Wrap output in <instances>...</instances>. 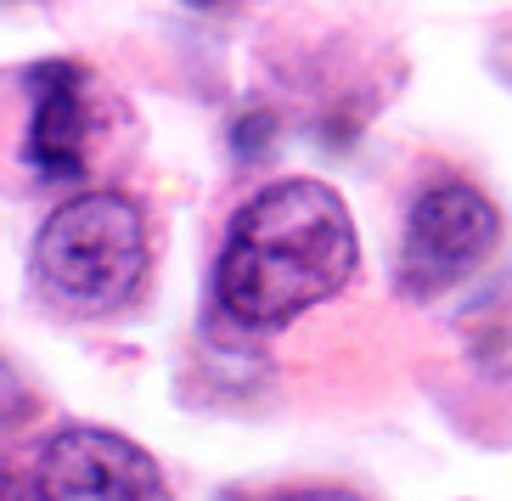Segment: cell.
Returning a JSON list of instances; mask_svg holds the SVG:
<instances>
[{"label":"cell","mask_w":512,"mask_h":501,"mask_svg":"<svg viewBox=\"0 0 512 501\" xmlns=\"http://www.w3.org/2000/svg\"><path fill=\"white\" fill-rule=\"evenodd\" d=\"M355 220L321 181H276L237 209L214 265V304L248 333H271L355 276Z\"/></svg>","instance_id":"6da1fadb"},{"label":"cell","mask_w":512,"mask_h":501,"mask_svg":"<svg viewBox=\"0 0 512 501\" xmlns=\"http://www.w3.org/2000/svg\"><path fill=\"white\" fill-rule=\"evenodd\" d=\"M147 276V214L124 192H79L34 237V288L57 316L91 321L136 299Z\"/></svg>","instance_id":"7a4b0ae2"},{"label":"cell","mask_w":512,"mask_h":501,"mask_svg":"<svg viewBox=\"0 0 512 501\" xmlns=\"http://www.w3.org/2000/svg\"><path fill=\"white\" fill-rule=\"evenodd\" d=\"M496 243H501L496 203L467 181H439L422 192L406 220L394 282H400L406 299H439L445 288H456L479 271Z\"/></svg>","instance_id":"3957f363"},{"label":"cell","mask_w":512,"mask_h":501,"mask_svg":"<svg viewBox=\"0 0 512 501\" xmlns=\"http://www.w3.org/2000/svg\"><path fill=\"white\" fill-rule=\"evenodd\" d=\"M23 91H29V141H23L29 169L40 181H85L107 141V119L119 107L113 91L74 57L23 68Z\"/></svg>","instance_id":"277c9868"},{"label":"cell","mask_w":512,"mask_h":501,"mask_svg":"<svg viewBox=\"0 0 512 501\" xmlns=\"http://www.w3.org/2000/svg\"><path fill=\"white\" fill-rule=\"evenodd\" d=\"M34 501H175L164 468L113 428L74 423L40 451Z\"/></svg>","instance_id":"5b68a950"},{"label":"cell","mask_w":512,"mask_h":501,"mask_svg":"<svg viewBox=\"0 0 512 501\" xmlns=\"http://www.w3.org/2000/svg\"><path fill=\"white\" fill-rule=\"evenodd\" d=\"M462 344L473 366H484L490 378H512V271H501L479 299L462 310Z\"/></svg>","instance_id":"8992f818"},{"label":"cell","mask_w":512,"mask_h":501,"mask_svg":"<svg viewBox=\"0 0 512 501\" xmlns=\"http://www.w3.org/2000/svg\"><path fill=\"white\" fill-rule=\"evenodd\" d=\"M29 411H34V389H29L23 378H17V366L0 361V428L23 423Z\"/></svg>","instance_id":"52a82bcc"},{"label":"cell","mask_w":512,"mask_h":501,"mask_svg":"<svg viewBox=\"0 0 512 501\" xmlns=\"http://www.w3.org/2000/svg\"><path fill=\"white\" fill-rule=\"evenodd\" d=\"M242 501H366L344 485H299V490H271V496H242Z\"/></svg>","instance_id":"ba28073f"},{"label":"cell","mask_w":512,"mask_h":501,"mask_svg":"<svg viewBox=\"0 0 512 501\" xmlns=\"http://www.w3.org/2000/svg\"><path fill=\"white\" fill-rule=\"evenodd\" d=\"M265 141H271V119H265V113H254L248 124H237V152H242V158H254Z\"/></svg>","instance_id":"9c48e42d"},{"label":"cell","mask_w":512,"mask_h":501,"mask_svg":"<svg viewBox=\"0 0 512 501\" xmlns=\"http://www.w3.org/2000/svg\"><path fill=\"white\" fill-rule=\"evenodd\" d=\"M0 501H34V485H23L17 473L0 468Z\"/></svg>","instance_id":"30bf717a"},{"label":"cell","mask_w":512,"mask_h":501,"mask_svg":"<svg viewBox=\"0 0 512 501\" xmlns=\"http://www.w3.org/2000/svg\"><path fill=\"white\" fill-rule=\"evenodd\" d=\"M192 6H220V0H192Z\"/></svg>","instance_id":"8fae6325"}]
</instances>
